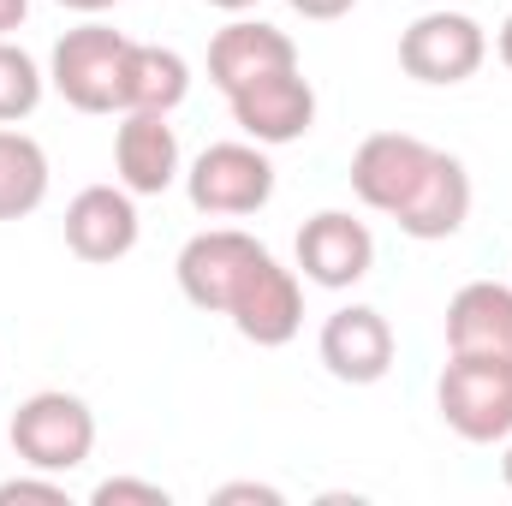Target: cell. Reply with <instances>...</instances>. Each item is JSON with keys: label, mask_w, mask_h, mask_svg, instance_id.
I'll return each instance as SVG.
<instances>
[{"label": "cell", "mask_w": 512, "mask_h": 506, "mask_svg": "<svg viewBox=\"0 0 512 506\" xmlns=\"http://www.w3.org/2000/svg\"><path fill=\"white\" fill-rule=\"evenodd\" d=\"M6 441L24 459V471L66 477V471L90 465V453H96V411L66 387H42L12 411Z\"/></svg>", "instance_id": "1"}, {"label": "cell", "mask_w": 512, "mask_h": 506, "mask_svg": "<svg viewBox=\"0 0 512 506\" xmlns=\"http://www.w3.org/2000/svg\"><path fill=\"white\" fill-rule=\"evenodd\" d=\"M126 54L131 36L114 24H78L54 42L48 54V84L78 108V114H126Z\"/></svg>", "instance_id": "2"}, {"label": "cell", "mask_w": 512, "mask_h": 506, "mask_svg": "<svg viewBox=\"0 0 512 506\" xmlns=\"http://www.w3.org/2000/svg\"><path fill=\"white\" fill-rule=\"evenodd\" d=\"M435 405L441 423L471 441V447H495L512 435V364L507 358H459L447 352V370L435 381Z\"/></svg>", "instance_id": "3"}, {"label": "cell", "mask_w": 512, "mask_h": 506, "mask_svg": "<svg viewBox=\"0 0 512 506\" xmlns=\"http://www.w3.org/2000/svg\"><path fill=\"white\" fill-rule=\"evenodd\" d=\"M185 191H191V209L197 215H215V221H233V215H256L268 209L274 197V161L262 143H209L191 173H185Z\"/></svg>", "instance_id": "4"}, {"label": "cell", "mask_w": 512, "mask_h": 506, "mask_svg": "<svg viewBox=\"0 0 512 506\" xmlns=\"http://www.w3.org/2000/svg\"><path fill=\"white\" fill-rule=\"evenodd\" d=\"M489 60V30L471 12H423L399 36V66L417 84H465Z\"/></svg>", "instance_id": "5"}, {"label": "cell", "mask_w": 512, "mask_h": 506, "mask_svg": "<svg viewBox=\"0 0 512 506\" xmlns=\"http://www.w3.org/2000/svg\"><path fill=\"white\" fill-rule=\"evenodd\" d=\"M262 256H268V245H256L251 233H239V227H209V233L185 239L173 274H179V292H185L197 310L227 316L233 292L245 286V274H251Z\"/></svg>", "instance_id": "6"}, {"label": "cell", "mask_w": 512, "mask_h": 506, "mask_svg": "<svg viewBox=\"0 0 512 506\" xmlns=\"http://www.w3.org/2000/svg\"><path fill=\"white\" fill-rule=\"evenodd\" d=\"M429 161H435V143H423L411 131H370L352 155V191H358L364 209L393 221L411 203V191L423 185Z\"/></svg>", "instance_id": "7"}, {"label": "cell", "mask_w": 512, "mask_h": 506, "mask_svg": "<svg viewBox=\"0 0 512 506\" xmlns=\"http://www.w3.org/2000/svg\"><path fill=\"white\" fill-rule=\"evenodd\" d=\"M227 108H233V126L251 143H262V149L298 143L316 126V90H310V78L298 66L292 72H268V78H256L245 90H233Z\"/></svg>", "instance_id": "8"}, {"label": "cell", "mask_w": 512, "mask_h": 506, "mask_svg": "<svg viewBox=\"0 0 512 506\" xmlns=\"http://www.w3.org/2000/svg\"><path fill=\"white\" fill-rule=\"evenodd\" d=\"M316 352H322V364H328L334 381H346V387H376V381L393 370L399 340H393V322H387L382 310L346 304V310H334V316L322 322Z\"/></svg>", "instance_id": "9"}, {"label": "cell", "mask_w": 512, "mask_h": 506, "mask_svg": "<svg viewBox=\"0 0 512 506\" xmlns=\"http://www.w3.org/2000/svg\"><path fill=\"white\" fill-rule=\"evenodd\" d=\"M227 316H233V328H239L251 346L274 352V346L298 340V328H304V286H298L292 268H280L274 251H268L251 274H245V286L233 292Z\"/></svg>", "instance_id": "10"}, {"label": "cell", "mask_w": 512, "mask_h": 506, "mask_svg": "<svg viewBox=\"0 0 512 506\" xmlns=\"http://www.w3.org/2000/svg\"><path fill=\"white\" fill-rule=\"evenodd\" d=\"M298 268L310 286H328V292H346L358 286L370 268H376V239L358 215L346 209H322L298 227Z\"/></svg>", "instance_id": "11"}, {"label": "cell", "mask_w": 512, "mask_h": 506, "mask_svg": "<svg viewBox=\"0 0 512 506\" xmlns=\"http://www.w3.org/2000/svg\"><path fill=\"white\" fill-rule=\"evenodd\" d=\"M66 251L78 262H120L137 251V197L126 185H84L66 203Z\"/></svg>", "instance_id": "12"}, {"label": "cell", "mask_w": 512, "mask_h": 506, "mask_svg": "<svg viewBox=\"0 0 512 506\" xmlns=\"http://www.w3.org/2000/svg\"><path fill=\"white\" fill-rule=\"evenodd\" d=\"M292 66H298V42L286 30H274V24H262V18H233L209 42V84L221 96L245 90L268 72H292Z\"/></svg>", "instance_id": "13"}, {"label": "cell", "mask_w": 512, "mask_h": 506, "mask_svg": "<svg viewBox=\"0 0 512 506\" xmlns=\"http://www.w3.org/2000/svg\"><path fill=\"white\" fill-rule=\"evenodd\" d=\"M393 221H399V233H405V239H417V245L453 239V233L471 221V173H465V161H459V155H447V149H435V161H429L423 185L411 191V203H405Z\"/></svg>", "instance_id": "14"}, {"label": "cell", "mask_w": 512, "mask_h": 506, "mask_svg": "<svg viewBox=\"0 0 512 506\" xmlns=\"http://www.w3.org/2000/svg\"><path fill=\"white\" fill-rule=\"evenodd\" d=\"M447 352L459 358H507L512 364V286L471 280L447 298Z\"/></svg>", "instance_id": "15"}, {"label": "cell", "mask_w": 512, "mask_h": 506, "mask_svg": "<svg viewBox=\"0 0 512 506\" xmlns=\"http://www.w3.org/2000/svg\"><path fill=\"white\" fill-rule=\"evenodd\" d=\"M114 173L131 197H161L179 179V131L167 114H126L114 131Z\"/></svg>", "instance_id": "16"}, {"label": "cell", "mask_w": 512, "mask_h": 506, "mask_svg": "<svg viewBox=\"0 0 512 506\" xmlns=\"http://www.w3.org/2000/svg\"><path fill=\"white\" fill-rule=\"evenodd\" d=\"M191 96V66L173 48L131 42L126 54V114H173Z\"/></svg>", "instance_id": "17"}, {"label": "cell", "mask_w": 512, "mask_h": 506, "mask_svg": "<svg viewBox=\"0 0 512 506\" xmlns=\"http://www.w3.org/2000/svg\"><path fill=\"white\" fill-rule=\"evenodd\" d=\"M48 197V155L30 131L0 126V221H24L36 215Z\"/></svg>", "instance_id": "18"}, {"label": "cell", "mask_w": 512, "mask_h": 506, "mask_svg": "<svg viewBox=\"0 0 512 506\" xmlns=\"http://www.w3.org/2000/svg\"><path fill=\"white\" fill-rule=\"evenodd\" d=\"M42 90H48V72L12 42L0 36V126H18L42 108Z\"/></svg>", "instance_id": "19"}, {"label": "cell", "mask_w": 512, "mask_h": 506, "mask_svg": "<svg viewBox=\"0 0 512 506\" xmlns=\"http://www.w3.org/2000/svg\"><path fill=\"white\" fill-rule=\"evenodd\" d=\"M96 506H167L173 495L161 489V483H143V477H108V483H96Z\"/></svg>", "instance_id": "20"}, {"label": "cell", "mask_w": 512, "mask_h": 506, "mask_svg": "<svg viewBox=\"0 0 512 506\" xmlns=\"http://www.w3.org/2000/svg\"><path fill=\"white\" fill-rule=\"evenodd\" d=\"M12 501H42V506H66V483L48 477V471H30V477H6L0 483V506Z\"/></svg>", "instance_id": "21"}, {"label": "cell", "mask_w": 512, "mask_h": 506, "mask_svg": "<svg viewBox=\"0 0 512 506\" xmlns=\"http://www.w3.org/2000/svg\"><path fill=\"white\" fill-rule=\"evenodd\" d=\"M215 501H221V506H233V501L280 506V489H268V483H227V489H215Z\"/></svg>", "instance_id": "22"}, {"label": "cell", "mask_w": 512, "mask_h": 506, "mask_svg": "<svg viewBox=\"0 0 512 506\" xmlns=\"http://www.w3.org/2000/svg\"><path fill=\"white\" fill-rule=\"evenodd\" d=\"M292 12H304V18H316V24H334V18H346L358 0H286Z\"/></svg>", "instance_id": "23"}, {"label": "cell", "mask_w": 512, "mask_h": 506, "mask_svg": "<svg viewBox=\"0 0 512 506\" xmlns=\"http://www.w3.org/2000/svg\"><path fill=\"white\" fill-rule=\"evenodd\" d=\"M30 18V0H0V36H12Z\"/></svg>", "instance_id": "24"}, {"label": "cell", "mask_w": 512, "mask_h": 506, "mask_svg": "<svg viewBox=\"0 0 512 506\" xmlns=\"http://www.w3.org/2000/svg\"><path fill=\"white\" fill-rule=\"evenodd\" d=\"M66 12H84V18H96V12H108V6H120V0H60Z\"/></svg>", "instance_id": "25"}, {"label": "cell", "mask_w": 512, "mask_h": 506, "mask_svg": "<svg viewBox=\"0 0 512 506\" xmlns=\"http://www.w3.org/2000/svg\"><path fill=\"white\" fill-rule=\"evenodd\" d=\"M495 54H501V66L512 72V12H507V24H501V36H495Z\"/></svg>", "instance_id": "26"}, {"label": "cell", "mask_w": 512, "mask_h": 506, "mask_svg": "<svg viewBox=\"0 0 512 506\" xmlns=\"http://www.w3.org/2000/svg\"><path fill=\"white\" fill-rule=\"evenodd\" d=\"M209 6H221V12H251V6H262V0H209Z\"/></svg>", "instance_id": "27"}, {"label": "cell", "mask_w": 512, "mask_h": 506, "mask_svg": "<svg viewBox=\"0 0 512 506\" xmlns=\"http://www.w3.org/2000/svg\"><path fill=\"white\" fill-rule=\"evenodd\" d=\"M501 477H507V489H512V435H507V459H501Z\"/></svg>", "instance_id": "28"}]
</instances>
